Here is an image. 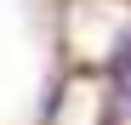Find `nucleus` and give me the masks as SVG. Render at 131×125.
Here are the masks:
<instances>
[{
	"label": "nucleus",
	"instance_id": "nucleus-1",
	"mask_svg": "<svg viewBox=\"0 0 131 125\" xmlns=\"http://www.w3.org/2000/svg\"><path fill=\"white\" fill-rule=\"evenodd\" d=\"M131 119V34H120L114 46V91H108V125Z\"/></svg>",
	"mask_w": 131,
	"mask_h": 125
}]
</instances>
